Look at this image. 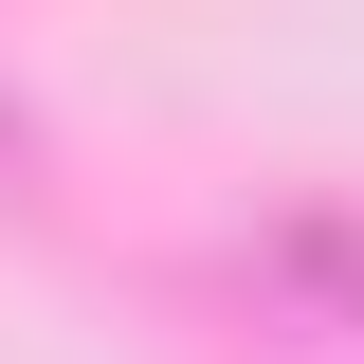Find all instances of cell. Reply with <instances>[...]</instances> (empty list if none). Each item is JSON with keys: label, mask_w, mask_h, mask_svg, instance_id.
Wrapping results in <instances>:
<instances>
[{"label": "cell", "mask_w": 364, "mask_h": 364, "mask_svg": "<svg viewBox=\"0 0 364 364\" xmlns=\"http://www.w3.org/2000/svg\"><path fill=\"white\" fill-rule=\"evenodd\" d=\"M0 164H18V109H0Z\"/></svg>", "instance_id": "7a4b0ae2"}, {"label": "cell", "mask_w": 364, "mask_h": 364, "mask_svg": "<svg viewBox=\"0 0 364 364\" xmlns=\"http://www.w3.org/2000/svg\"><path fill=\"white\" fill-rule=\"evenodd\" d=\"M291 273H328V291H364V237H346V219H310V237H291Z\"/></svg>", "instance_id": "6da1fadb"}]
</instances>
